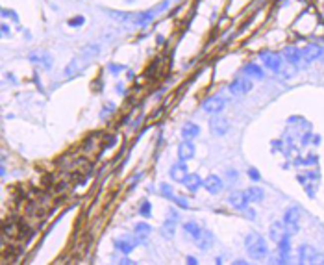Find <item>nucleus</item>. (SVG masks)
Here are the masks:
<instances>
[{
  "instance_id": "4be33fe9",
  "label": "nucleus",
  "mask_w": 324,
  "mask_h": 265,
  "mask_svg": "<svg viewBox=\"0 0 324 265\" xmlns=\"http://www.w3.org/2000/svg\"><path fill=\"white\" fill-rule=\"evenodd\" d=\"M245 195H247L248 202H261L263 197H265V191H263L261 188H250L245 191Z\"/></svg>"
},
{
  "instance_id": "ddd939ff",
  "label": "nucleus",
  "mask_w": 324,
  "mask_h": 265,
  "mask_svg": "<svg viewBox=\"0 0 324 265\" xmlns=\"http://www.w3.org/2000/svg\"><path fill=\"white\" fill-rule=\"evenodd\" d=\"M222 186H224V184H222V180H220L217 175H210L204 180L206 191H208V193H212V195H217V193H220Z\"/></svg>"
},
{
  "instance_id": "39448f33",
  "label": "nucleus",
  "mask_w": 324,
  "mask_h": 265,
  "mask_svg": "<svg viewBox=\"0 0 324 265\" xmlns=\"http://www.w3.org/2000/svg\"><path fill=\"white\" fill-rule=\"evenodd\" d=\"M261 62L269 70H274V72H278L283 65V60L280 58V54H276L272 50H263L261 52Z\"/></svg>"
},
{
  "instance_id": "20e7f679",
  "label": "nucleus",
  "mask_w": 324,
  "mask_h": 265,
  "mask_svg": "<svg viewBox=\"0 0 324 265\" xmlns=\"http://www.w3.org/2000/svg\"><path fill=\"white\" fill-rule=\"evenodd\" d=\"M298 219H300V209L296 208V206H291V208L285 211V215H283V226H285V234L289 236H293L298 232Z\"/></svg>"
},
{
  "instance_id": "cd10ccee",
  "label": "nucleus",
  "mask_w": 324,
  "mask_h": 265,
  "mask_svg": "<svg viewBox=\"0 0 324 265\" xmlns=\"http://www.w3.org/2000/svg\"><path fill=\"white\" fill-rule=\"evenodd\" d=\"M248 176H250V180H254V182H260L261 180V175L258 173V169H254V167L248 169Z\"/></svg>"
},
{
  "instance_id": "bb28decb",
  "label": "nucleus",
  "mask_w": 324,
  "mask_h": 265,
  "mask_svg": "<svg viewBox=\"0 0 324 265\" xmlns=\"http://www.w3.org/2000/svg\"><path fill=\"white\" fill-rule=\"evenodd\" d=\"M172 202L176 204V206H180V208H183V209H187L189 208V204H187V200H185V199H182V197H174V199H172Z\"/></svg>"
},
{
  "instance_id": "2eb2a0df",
  "label": "nucleus",
  "mask_w": 324,
  "mask_h": 265,
  "mask_svg": "<svg viewBox=\"0 0 324 265\" xmlns=\"http://www.w3.org/2000/svg\"><path fill=\"white\" fill-rule=\"evenodd\" d=\"M321 47L319 45H308V47H304L302 49V60L304 62H315V60H319L321 58Z\"/></svg>"
},
{
  "instance_id": "9d476101",
  "label": "nucleus",
  "mask_w": 324,
  "mask_h": 265,
  "mask_svg": "<svg viewBox=\"0 0 324 265\" xmlns=\"http://www.w3.org/2000/svg\"><path fill=\"white\" fill-rule=\"evenodd\" d=\"M282 58L289 63V65H295L296 67L298 63L302 62V50L296 49V47H285L282 52Z\"/></svg>"
},
{
  "instance_id": "a878e982",
  "label": "nucleus",
  "mask_w": 324,
  "mask_h": 265,
  "mask_svg": "<svg viewBox=\"0 0 324 265\" xmlns=\"http://www.w3.org/2000/svg\"><path fill=\"white\" fill-rule=\"evenodd\" d=\"M160 191H162V195L165 197V199H170V200L176 197L172 193V188H170L169 184H162V186H160Z\"/></svg>"
},
{
  "instance_id": "9b49d317",
  "label": "nucleus",
  "mask_w": 324,
  "mask_h": 265,
  "mask_svg": "<svg viewBox=\"0 0 324 265\" xmlns=\"http://www.w3.org/2000/svg\"><path fill=\"white\" fill-rule=\"evenodd\" d=\"M195 243H197V247L200 251H208V249H212L213 243H215V237H213V234L210 230H204V228H202L200 236L195 239Z\"/></svg>"
},
{
  "instance_id": "f3484780",
  "label": "nucleus",
  "mask_w": 324,
  "mask_h": 265,
  "mask_svg": "<svg viewBox=\"0 0 324 265\" xmlns=\"http://www.w3.org/2000/svg\"><path fill=\"white\" fill-rule=\"evenodd\" d=\"M176 221L178 219H174V217H169L167 215V221L163 223V226H162V234L167 239H172L174 237V234H176Z\"/></svg>"
},
{
  "instance_id": "7c9ffc66",
  "label": "nucleus",
  "mask_w": 324,
  "mask_h": 265,
  "mask_svg": "<svg viewBox=\"0 0 324 265\" xmlns=\"http://www.w3.org/2000/svg\"><path fill=\"white\" fill-rule=\"evenodd\" d=\"M247 209V208H245ZM245 215L248 217V219H254V217H256V213H254V209H247V211H245Z\"/></svg>"
},
{
  "instance_id": "4468645a",
  "label": "nucleus",
  "mask_w": 324,
  "mask_h": 265,
  "mask_svg": "<svg viewBox=\"0 0 324 265\" xmlns=\"http://www.w3.org/2000/svg\"><path fill=\"white\" fill-rule=\"evenodd\" d=\"M228 202H230V206L235 209H245L247 208V195L243 193V191H233V193H230V197H228Z\"/></svg>"
},
{
  "instance_id": "dca6fc26",
  "label": "nucleus",
  "mask_w": 324,
  "mask_h": 265,
  "mask_svg": "<svg viewBox=\"0 0 324 265\" xmlns=\"http://www.w3.org/2000/svg\"><path fill=\"white\" fill-rule=\"evenodd\" d=\"M200 135V126L195 125V123H185V125L182 126V137L183 139H195V137H198Z\"/></svg>"
},
{
  "instance_id": "a211bd4d",
  "label": "nucleus",
  "mask_w": 324,
  "mask_h": 265,
  "mask_svg": "<svg viewBox=\"0 0 324 265\" xmlns=\"http://www.w3.org/2000/svg\"><path fill=\"white\" fill-rule=\"evenodd\" d=\"M283 236H285V226H283V223H272V224H270V228H269V237H270L272 241L278 243Z\"/></svg>"
},
{
  "instance_id": "5701e85b",
  "label": "nucleus",
  "mask_w": 324,
  "mask_h": 265,
  "mask_svg": "<svg viewBox=\"0 0 324 265\" xmlns=\"http://www.w3.org/2000/svg\"><path fill=\"white\" fill-rule=\"evenodd\" d=\"M135 237H137V243H143L145 241V237L150 234V224H147V223H139V224H135Z\"/></svg>"
},
{
  "instance_id": "c85d7f7f",
  "label": "nucleus",
  "mask_w": 324,
  "mask_h": 265,
  "mask_svg": "<svg viewBox=\"0 0 324 265\" xmlns=\"http://www.w3.org/2000/svg\"><path fill=\"white\" fill-rule=\"evenodd\" d=\"M139 211H141L143 217H150V215H152V211H150V202H143L141 204V209H139Z\"/></svg>"
},
{
  "instance_id": "1a4fd4ad",
  "label": "nucleus",
  "mask_w": 324,
  "mask_h": 265,
  "mask_svg": "<svg viewBox=\"0 0 324 265\" xmlns=\"http://www.w3.org/2000/svg\"><path fill=\"white\" fill-rule=\"evenodd\" d=\"M169 176L174 182H178V184H183V182H185V178L189 176V173H187V165H185V163H182V160H180L178 163H174V165L169 169Z\"/></svg>"
},
{
  "instance_id": "aec40b11",
  "label": "nucleus",
  "mask_w": 324,
  "mask_h": 265,
  "mask_svg": "<svg viewBox=\"0 0 324 265\" xmlns=\"http://www.w3.org/2000/svg\"><path fill=\"white\" fill-rule=\"evenodd\" d=\"M245 74L248 78H252V80H261V78L265 76L263 69H261L260 65H256V63H248L247 67H245Z\"/></svg>"
},
{
  "instance_id": "6e6552de",
  "label": "nucleus",
  "mask_w": 324,
  "mask_h": 265,
  "mask_svg": "<svg viewBox=\"0 0 324 265\" xmlns=\"http://www.w3.org/2000/svg\"><path fill=\"white\" fill-rule=\"evenodd\" d=\"M298 262L300 264H315V262H319L317 251L311 245H300L298 247Z\"/></svg>"
},
{
  "instance_id": "6ab92c4d",
  "label": "nucleus",
  "mask_w": 324,
  "mask_h": 265,
  "mask_svg": "<svg viewBox=\"0 0 324 265\" xmlns=\"http://www.w3.org/2000/svg\"><path fill=\"white\" fill-rule=\"evenodd\" d=\"M183 232H185V236H189L191 239L195 241V239L200 236L202 228H200V224L195 223V221H187V223H183Z\"/></svg>"
},
{
  "instance_id": "423d86ee",
  "label": "nucleus",
  "mask_w": 324,
  "mask_h": 265,
  "mask_svg": "<svg viewBox=\"0 0 324 265\" xmlns=\"http://www.w3.org/2000/svg\"><path fill=\"white\" fill-rule=\"evenodd\" d=\"M226 108V98L220 97V95H215V97H210L206 100L204 104H202V110L206 113H212V115H217L220 113L222 110Z\"/></svg>"
},
{
  "instance_id": "c756f323",
  "label": "nucleus",
  "mask_w": 324,
  "mask_h": 265,
  "mask_svg": "<svg viewBox=\"0 0 324 265\" xmlns=\"http://www.w3.org/2000/svg\"><path fill=\"white\" fill-rule=\"evenodd\" d=\"M82 22H84V17H76V19H71L69 24H71V26H80Z\"/></svg>"
},
{
  "instance_id": "412c9836",
  "label": "nucleus",
  "mask_w": 324,
  "mask_h": 265,
  "mask_svg": "<svg viewBox=\"0 0 324 265\" xmlns=\"http://www.w3.org/2000/svg\"><path fill=\"white\" fill-rule=\"evenodd\" d=\"M183 184H185V188L189 189L191 193H195V191H198V188H200V186H204V180H202V178H200L198 175H189L187 178H185V182H183Z\"/></svg>"
},
{
  "instance_id": "b1692460",
  "label": "nucleus",
  "mask_w": 324,
  "mask_h": 265,
  "mask_svg": "<svg viewBox=\"0 0 324 265\" xmlns=\"http://www.w3.org/2000/svg\"><path fill=\"white\" fill-rule=\"evenodd\" d=\"M134 245H135V241H132V239H117V241H115V247H117L122 254H130L132 249H134Z\"/></svg>"
},
{
  "instance_id": "7ed1b4c3",
  "label": "nucleus",
  "mask_w": 324,
  "mask_h": 265,
  "mask_svg": "<svg viewBox=\"0 0 324 265\" xmlns=\"http://www.w3.org/2000/svg\"><path fill=\"white\" fill-rule=\"evenodd\" d=\"M252 87H254L252 78H248L247 74H245V76L233 78L232 82H230V85H228L230 93H232V95H235V97H243V95H247V93L252 89Z\"/></svg>"
},
{
  "instance_id": "f257e3e1",
  "label": "nucleus",
  "mask_w": 324,
  "mask_h": 265,
  "mask_svg": "<svg viewBox=\"0 0 324 265\" xmlns=\"http://www.w3.org/2000/svg\"><path fill=\"white\" fill-rule=\"evenodd\" d=\"M100 54V47L99 45H87L85 49H82L78 52V56H74L69 62V65L65 67V76L67 78H72V76H78L85 67H89L93 62H95V58Z\"/></svg>"
},
{
  "instance_id": "2f4dec72",
  "label": "nucleus",
  "mask_w": 324,
  "mask_h": 265,
  "mask_svg": "<svg viewBox=\"0 0 324 265\" xmlns=\"http://www.w3.org/2000/svg\"><path fill=\"white\" fill-rule=\"evenodd\" d=\"M321 62H323V63H324V49H323V50H321Z\"/></svg>"
},
{
  "instance_id": "f8f14e48",
  "label": "nucleus",
  "mask_w": 324,
  "mask_h": 265,
  "mask_svg": "<svg viewBox=\"0 0 324 265\" xmlns=\"http://www.w3.org/2000/svg\"><path fill=\"white\" fill-rule=\"evenodd\" d=\"M195 156V145H193V141L191 139H183L180 143V147H178V158L182 161H187L191 160Z\"/></svg>"
},
{
  "instance_id": "393cba45",
  "label": "nucleus",
  "mask_w": 324,
  "mask_h": 265,
  "mask_svg": "<svg viewBox=\"0 0 324 265\" xmlns=\"http://www.w3.org/2000/svg\"><path fill=\"white\" fill-rule=\"evenodd\" d=\"M278 252H282V254H285V256L291 252V237H289V234H285V236L278 241Z\"/></svg>"
},
{
  "instance_id": "f03ea898",
  "label": "nucleus",
  "mask_w": 324,
  "mask_h": 265,
  "mask_svg": "<svg viewBox=\"0 0 324 265\" xmlns=\"http://www.w3.org/2000/svg\"><path fill=\"white\" fill-rule=\"evenodd\" d=\"M245 247H247L248 254L252 256L254 260H265L269 256V247L265 243V239L258 234V232H250L245 237Z\"/></svg>"
},
{
  "instance_id": "0eeeda50",
  "label": "nucleus",
  "mask_w": 324,
  "mask_h": 265,
  "mask_svg": "<svg viewBox=\"0 0 324 265\" xmlns=\"http://www.w3.org/2000/svg\"><path fill=\"white\" fill-rule=\"evenodd\" d=\"M210 130H212L213 135L222 137V135H226L228 130H230V123H228V119L226 117H213L212 123H210Z\"/></svg>"
}]
</instances>
